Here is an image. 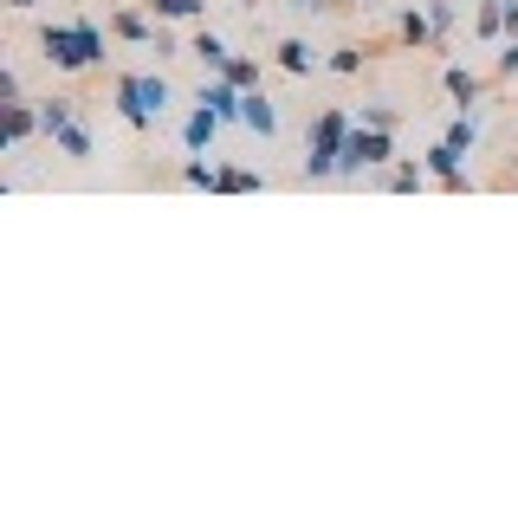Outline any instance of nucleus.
I'll return each instance as SVG.
<instances>
[{
	"label": "nucleus",
	"instance_id": "obj_18",
	"mask_svg": "<svg viewBox=\"0 0 518 518\" xmlns=\"http://www.w3.org/2000/svg\"><path fill=\"white\" fill-rule=\"evenodd\" d=\"M441 143H454L460 156H467V149L480 143V124H473V117H454V124H447V136H441Z\"/></svg>",
	"mask_w": 518,
	"mask_h": 518
},
{
	"label": "nucleus",
	"instance_id": "obj_26",
	"mask_svg": "<svg viewBox=\"0 0 518 518\" xmlns=\"http://www.w3.org/2000/svg\"><path fill=\"white\" fill-rule=\"evenodd\" d=\"M499 13H506V39H518V0H499Z\"/></svg>",
	"mask_w": 518,
	"mask_h": 518
},
{
	"label": "nucleus",
	"instance_id": "obj_6",
	"mask_svg": "<svg viewBox=\"0 0 518 518\" xmlns=\"http://www.w3.org/2000/svg\"><path fill=\"white\" fill-rule=\"evenodd\" d=\"M195 104H208V111L221 117V124H234V117L247 111V91H240V85H234V78H227V72H214L208 85H201V98H195Z\"/></svg>",
	"mask_w": 518,
	"mask_h": 518
},
{
	"label": "nucleus",
	"instance_id": "obj_25",
	"mask_svg": "<svg viewBox=\"0 0 518 518\" xmlns=\"http://www.w3.org/2000/svg\"><path fill=\"white\" fill-rule=\"evenodd\" d=\"M428 20H434V33H447V26H454V7H447V0H434Z\"/></svg>",
	"mask_w": 518,
	"mask_h": 518
},
{
	"label": "nucleus",
	"instance_id": "obj_15",
	"mask_svg": "<svg viewBox=\"0 0 518 518\" xmlns=\"http://www.w3.org/2000/svg\"><path fill=\"white\" fill-rule=\"evenodd\" d=\"M402 39H408V46H434L441 33H434V20H428V13H415V7H408V13H402Z\"/></svg>",
	"mask_w": 518,
	"mask_h": 518
},
{
	"label": "nucleus",
	"instance_id": "obj_13",
	"mask_svg": "<svg viewBox=\"0 0 518 518\" xmlns=\"http://www.w3.org/2000/svg\"><path fill=\"white\" fill-rule=\"evenodd\" d=\"M447 98L467 111V104H480V78L467 72V65H447Z\"/></svg>",
	"mask_w": 518,
	"mask_h": 518
},
{
	"label": "nucleus",
	"instance_id": "obj_27",
	"mask_svg": "<svg viewBox=\"0 0 518 518\" xmlns=\"http://www.w3.org/2000/svg\"><path fill=\"white\" fill-rule=\"evenodd\" d=\"M7 7H39V0H7Z\"/></svg>",
	"mask_w": 518,
	"mask_h": 518
},
{
	"label": "nucleus",
	"instance_id": "obj_20",
	"mask_svg": "<svg viewBox=\"0 0 518 518\" xmlns=\"http://www.w3.org/2000/svg\"><path fill=\"white\" fill-rule=\"evenodd\" d=\"M227 78H234L240 91H253V85H259V65H253V59H234V65H227Z\"/></svg>",
	"mask_w": 518,
	"mask_h": 518
},
{
	"label": "nucleus",
	"instance_id": "obj_8",
	"mask_svg": "<svg viewBox=\"0 0 518 518\" xmlns=\"http://www.w3.org/2000/svg\"><path fill=\"white\" fill-rule=\"evenodd\" d=\"M214 130H221V117H214L208 104H195V117L182 124V143H188V156H201V149L214 143Z\"/></svg>",
	"mask_w": 518,
	"mask_h": 518
},
{
	"label": "nucleus",
	"instance_id": "obj_23",
	"mask_svg": "<svg viewBox=\"0 0 518 518\" xmlns=\"http://www.w3.org/2000/svg\"><path fill=\"white\" fill-rule=\"evenodd\" d=\"M182 182H188V188H214V169H208V162H188Z\"/></svg>",
	"mask_w": 518,
	"mask_h": 518
},
{
	"label": "nucleus",
	"instance_id": "obj_10",
	"mask_svg": "<svg viewBox=\"0 0 518 518\" xmlns=\"http://www.w3.org/2000/svg\"><path fill=\"white\" fill-rule=\"evenodd\" d=\"M240 124H247V130H259V136H272V130H279V111H272V98H266V91H247V111H240Z\"/></svg>",
	"mask_w": 518,
	"mask_h": 518
},
{
	"label": "nucleus",
	"instance_id": "obj_14",
	"mask_svg": "<svg viewBox=\"0 0 518 518\" xmlns=\"http://www.w3.org/2000/svg\"><path fill=\"white\" fill-rule=\"evenodd\" d=\"M279 65H285L292 78H305V72H318V52H311L305 39H285V46H279Z\"/></svg>",
	"mask_w": 518,
	"mask_h": 518
},
{
	"label": "nucleus",
	"instance_id": "obj_9",
	"mask_svg": "<svg viewBox=\"0 0 518 518\" xmlns=\"http://www.w3.org/2000/svg\"><path fill=\"white\" fill-rule=\"evenodd\" d=\"M421 162H428V175H441L447 188H467V175H460V149H454V143H434Z\"/></svg>",
	"mask_w": 518,
	"mask_h": 518
},
{
	"label": "nucleus",
	"instance_id": "obj_12",
	"mask_svg": "<svg viewBox=\"0 0 518 518\" xmlns=\"http://www.w3.org/2000/svg\"><path fill=\"white\" fill-rule=\"evenodd\" d=\"M188 52H195V59H201V65H208V72H227V65H234V52H227V46H221V39H214V33H208V26H201V33H195V46H188Z\"/></svg>",
	"mask_w": 518,
	"mask_h": 518
},
{
	"label": "nucleus",
	"instance_id": "obj_19",
	"mask_svg": "<svg viewBox=\"0 0 518 518\" xmlns=\"http://www.w3.org/2000/svg\"><path fill=\"white\" fill-rule=\"evenodd\" d=\"M214 188H234V195H247V188H259L253 169H214Z\"/></svg>",
	"mask_w": 518,
	"mask_h": 518
},
{
	"label": "nucleus",
	"instance_id": "obj_24",
	"mask_svg": "<svg viewBox=\"0 0 518 518\" xmlns=\"http://www.w3.org/2000/svg\"><path fill=\"white\" fill-rule=\"evenodd\" d=\"M499 72L518 78V39H506V46H499Z\"/></svg>",
	"mask_w": 518,
	"mask_h": 518
},
{
	"label": "nucleus",
	"instance_id": "obj_21",
	"mask_svg": "<svg viewBox=\"0 0 518 518\" xmlns=\"http://www.w3.org/2000/svg\"><path fill=\"white\" fill-rule=\"evenodd\" d=\"M331 72H363V52H357V46H344V52H331Z\"/></svg>",
	"mask_w": 518,
	"mask_h": 518
},
{
	"label": "nucleus",
	"instance_id": "obj_4",
	"mask_svg": "<svg viewBox=\"0 0 518 518\" xmlns=\"http://www.w3.org/2000/svg\"><path fill=\"white\" fill-rule=\"evenodd\" d=\"M39 130H46L72 162L91 156V124L78 117V98H46V104H39Z\"/></svg>",
	"mask_w": 518,
	"mask_h": 518
},
{
	"label": "nucleus",
	"instance_id": "obj_11",
	"mask_svg": "<svg viewBox=\"0 0 518 518\" xmlns=\"http://www.w3.org/2000/svg\"><path fill=\"white\" fill-rule=\"evenodd\" d=\"M33 130H39V111H33V104H20V98H13V104H7V149H20Z\"/></svg>",
	"mask_w": 518,
	"mask_h": 518
},
{
	"label": "nucleus",
	"instance_id": "obj_5",
	"mask_svg": "<svg viewBox=\"0 0 518 518\" xmlns=\"http://www.w3.org/2000/svg\"><path fill=\"white\" fill-rule=\"evenodd\" d=\"M395 156V143H389V130H350V143H344V162H337V175H363V169H383V162Z\"/></svg>",
	"mask_w": 518,
	"mask_h": 518
},
{
	"label": "nucleus",
	"instance_id": "obj_16",
	"mask_svg": "<svg viewBox=\"0 0 518 518\" xmlns=\"http://www.w3.org/2000/svg\"><path fill=\"white\" fill-rule=\"evenodd\" d=\"M421 182H428V162H395L389 169V188H402V195H415Z\"/></svg>",
	"mask_w": 518,
	"mask_h": 518
},
{
	"label": "nucleus",
	"instance_id": "obj_7",
	"mask_svg": "<svg viewBox=\"0 0 518 518\" xmlns=\"http://www.w3.org/2000/svg\"><path fill=\"white\" fill-rule=\"evenodd\" d=\"M111 26H117V39H130V46H156V52H169V39H162L156 26L143 20V13H117Z\"/></svg>",
	"mask_w": 518,
	"mask_h": 518
},
{
	"label": "nucleus",
	"instance_id": "obj_3",
	"mask_svg": "<svg viewBox=\"0 0 518 518\" xmlns=\"http://www.w3.org/2000/svg\"><path fill=\"white\" fill-rule=\"evenodd\" d=\"M350 130H357V124H350L344 111H318V124H311V149H305V175H311V182L337 175V162H344Z\"/></svg>",
	"mask_w": 518,
	"mask_h": 518
},
{
	"label": "nucleus",
	"instance_id": "obj_17",
	"mask_svg": "<svg viewBox=\"0 0 518 518\" xmlns=\"http://www.w3.org/2000/svg\"><path fill=\"white\" fill-rule=\"evenodd\" d=\"M149 7H156V20H201L208 0H149Z\"/></svg>",
	"mask_w": 518,
	"mask_h": 518
},
{
	"label": "nucleus",
	"instance_id": "obj_22",
	"mask_svg": "<svg viewBox=\"0 0 518 518\" xmlns=\"http://www.w3.org/2000/svg\"><path fill=\"white\" fill-rule=\"evenodd\" d=\"M363 124H376V130H395V111H389V104H363Z\"/></svg>",
	"mask_w": 518,
	"mask_h": 518
},
{
	"label": "nucleus",
	"instance_id": "obj_2",
	"mask_svg": "<svg viewBox=\"0 0 518 518\" xmlns=\"http://www.w3.org/2000/svg\"><path fill=\"white\" fill-rule=\"evenodd\" d=\"M111 104H117V117H124L130 130H149V124H162V111H169V85H162L156 72H124Z\"/></svg>",
	"mask_w": 518,
	"mask_h": 518
},
{
	"label": "nucleus",
	"instance_id": "obj_1",
	"mask_svg": "<svg viewBox=\"0 0 518 518\" xmlns=\"http://www.w3.org/2000/svg\"><path fill=\"white\" fill-rule=\"evenodd\" d=\"M39 52L52 72H91L104 59V26L98 20H52L39 26Z\"/></svg>",
	"mask_w": 518,
	"mask_h": 518
}]
</instances>
